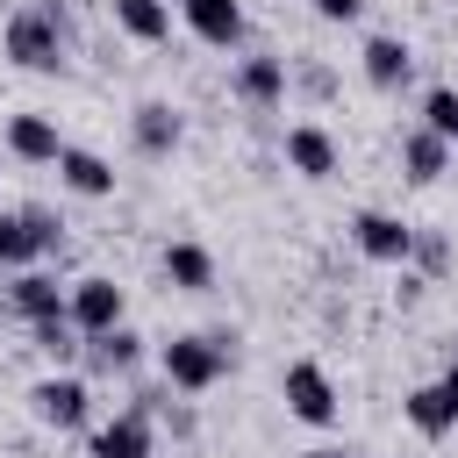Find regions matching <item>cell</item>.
I'll return each mask as SVG.
<instances>
[{"label":"cell","instance_id":"obj_1","mask_svg":"<svg viewBox=\"0 0 458 458\" xmlns=\"http://www.w3.org/2000/svg\"><path fill=\"white\" fill-rule=\"evenodd\" d=\"M0 50H7L21 72H64V14H57V7H21V14H7Z\"/></svg>","mask_w":458,"mask_h":458},{"label":"cell","instance_id":"obj_2","mask_svg":"<svg viewBox=\"0 0 458 458\" xmlns=\"http://www.w3.org/2000/svg\"><path fill=\"white\" fill-rule=\"evenodd\" d=\"M57 243H64V222L50 208H0V265L7 272H29Z\"/></svg>","mask_w":458,"mask_h":458},{"label":"cell","instance_id":"obj_3","mask_svg":"<svg viewBox=\"0 0 458 458\" xmlns=\"http://www.w3.org/2000/svg\"><path fill=\"white\" fill-rule=\"evenodd\" d=\"M157 365H165V379H172L179 394H208V386L229 372V344H222V336H172V344L157 351Z\"/></svg>","mask_w":458,"mask_h":458},{"label":"cell","instance_id":"obj_4","mask_svg":"<svg viewBox=\"0 0 458 458\" xmlns=\"http://www.w3.org/2000/svg\"><path fill=\"white\" fill-rule=\"evenodd\" d=\"M279 394H286V415H293V422H308V429H329V422H336V379H329L315 358H293V365L279 372Z\"/></svg>","mask_w":458,"mask_h":458},{"label":"cell","instance_id":"obj_5","mask_svg":"<svg viewBox=\"0 0 458 458\" xmlns=\"http://www.w3.org/2000/svg\"><path fill=\"white\" fill-rule=\"evenodd\" d=\"M64 315L79 336H100V329H122V286L107 272H86L72 293H64Z\"/></svg>","mask_w":458,"mask_h":458},{"label":"cell","instance_id":"obj_6","mask_svg":"<svg viewBox=\"0 0 458 458\" xmlns=\"http://www.w3.org/2000/svg\"><path fill=\"white\" fill-rule=\"evenodd\" d=\"M351 243H358L372 265H408V250H415V229H408L401 215L358 208V215H351Z\"/></svg>","mask_w":458,"mask_h":458},{"label":"cell","instance_id":"obj_7","mask_svg":"<svg viewBox=\"0 0 458 458\" xmlns=\"http://www.w3.org/2000/svg\"><path fill=\"white\" fill-rule=\"evenodd\" d=\"M36 415L50 422V429H79L86 415H93V394H86V379H72V372H50V379H36Z\"/></svg>","mask_w":458,"mask_h":458},{"label":"cell","instance_id":"obj_8","mask_svg":"<svg viewBox=\"0 0 458 458\" xmlns=\"http://www.w3.org/2000/svg\"><path fill=\"white\" fill-rule=\"evenodd\" d=\"M7 308H14L29 329H36V322H64V286H57L50 272H36V265H29V272H14V286H7Z\"/></svg>","mask_w":458,"mask_h":458},{"label":"cell","instance_id":"obj_9","mask_svg":"<svg viewBox=\"0 0 458 458\" xmlns=\"http://www.w3.org/2000/svg\"><path fill=\"white\" fill-rule=\"evenodd\" d=\"M129 136H136V150H143V157H172V150H179V136H186V122H179V107H165V100H136Z\"/></svg>","mask_w":458,"mask_h":458},{"label":"cell","instance_id":"obj_10","mask_svg":"<svg viewBox=\"0 0 458 458\" xmlns=\"http://www.w3.org/2000/svg\"><path fill=\"white\" fill-rule=\"evenodd\" d=\"M57 179H64L79 200H107V193H114V165H107L100 150H79V143L57 150Z\"/></svg>","mask_w":458,"mask_h":458},{"label":"cell","instance_id":"obj_11","mask_svg":"<svg viewBox=\"0 0 458 458\" xmlns=\"http://www.w3.org/2000/svg\"><path fill=\"white\" fill-rule=\"evenodd\" d=\"M286 165H293L301 179H329V172H336V136L315 129V122H293V129H286Z\"/></svg>","mask_w":458,"mask_h":458},{"label":"cell","instance_id":"obj_12","mask_svg":"<svg viewBox=\"0 0 458 458\" xmlns=\"http://www.w3.org/2000/svg\"><path fill=\"white\" fill-rule=\"evenodd\" d=\"M93 458H150V401H136L129 415H114L93 437Z\"/></svg>","mask_w":458,"mask_h":458},{"label":"cell","instance_id":"obj_13","mask_svg":"<svg viewBox=\"0 0 458 458\" xmlns=\"http://www.w3.org/2000/svg\"><path fill=\"white\" fill-rule=\"evenodd\" d=\"M7 150H14L21 165H57L64 136H57L50 114H14V122H7Z\"/></svg>","mask_w":458,"mask_h":458},{"label":"cell","instance_id":"obj_14","mask_svg":"<svg viewBox=\"0 0 458 458\" xmlns=\"http://www.w3.org/2000/svg\"><path fill=\"white\" fill-rule=\"evenodd\" d=\"M186 21H193V36L215 43V50L243 43V7H236V0H186Z\"/></svg>","mask_w":458,"mask_h":458},{"label":"cell","instance_id":"obj_15","mask_svg":"<svg viewBox=\"0 0 458 458\" xmlns=\"http://www.w3.org/2000/svg\"><path fill=\"white\" fill-rule=\"evenodd\" d=\"M408 72H415V50H408L401 36H372V43H365V79H372L379 93L408 86Z\"/></svg>","mask_w":458,"mask_h":458},{"label":"cell","instance_id":"obj_16","mask_svg":"<svg viewBox=\"0 0 458 458\" xmlns=\"http://www.w3.org/2000/svg\"><path fill=\"white\" fill-rule=\"evenodd\" d=\"M236 93L250 107H279L286 100V57H243L236 64Z\"/></svg>","mask_w":458,"mask_h":458},{"label":"cell","instance_id":"obj_17","mask_svg":"<svg viewBox=\"0 0 458 458\" xmlns=\"http://www.w3.org/2000/svg\"><path fill=\"white\" fill-rule=\"evenodd\" d=\"M401 165H408V179H415V186H437V179L451 172V143H444V136H429V129H415V136L401 143Z\"/></svg>","mask_w":458,"mask_h":458},{"label":"cell","instance_id":"obj_18","mask_svg":"<svg viewBox=\"0 0 458 458\" xmlns=\"http://www.w3.org/2000/svg\"><path fill=\"white\" fill-rule=\"evenodd\" d=\"M165 279H172L179 293H208V286H215V258H208L200 243H172V250H165Z\"/></svg>","mask_w":458,"mask_h":458},{"label":"cell","instance_id":"obj_19","mask_svg":"<svg viewBox=\"0 0 458 458\" xmlns=\"http://www.w3.org/2000/svg\"><path fill=\"white\" fill-rule=\"evenodd\" d=\"M86 358H93V372H136L143 336L136 329H100V336H86Z\"/></svg>","mask_w":458,"mask_h":458},{"label":"cell","instance_id":"obj_20","mask_svg":"<svg viewBox=\"0 0 458 458\" xmlns=\"http://www.w3.org/2000/svg\"><path fill=\"white\" fill-rule=\"evenodd\" d=\"M114 21H122L136 43H165V36H172V7H165V0H114Z\"/></svg>","mask_w":458,"mask_h":458},{"label":"cell","instance_id":"obj_21","mask_svg":"<svg viewBox=\"0 0 458 458\" xmlns=\"http://www.w3.org/2000/svg\"><path fill=\"white\" fill-rule=\"evenodd\" d=\"M408 422H415V437H444L458 415H451L444 386H415V394H408Z\"/></svg>","mask_w":458,"mask_h":458},{"label":"cell","instance_id":"obj_22","mask_svg":"<svg viewBox=\"0 0 458 458\" xmlns=\"http://www.w3.org/2000/svg\"><path fill=\"white\" fill-rule=\"evenodd\" d=\"M422 129L444 136V143H458V86H429L422 93Z\"/></svg>","mask_w":458,"mask_h":458},{"label":"cell","instance_id":"obj_23","mask_svg":"<svg viewBox=\"0 0 458 458\" xmlns=\"http://www.w3.org/2000/svg\"><path fill=\"white\" fill-rule=\"evenodd\" d=\"M36 351H50V358H79L86 344H79V329H72V315H64V322H36Z\"/></svg>","mask_w":458,"mask_h":458},{"label":"cell","instance_id":"obj_24","mask_svg":"<svg viewBox=\"0 0 458 458\" xmlns=\"http://www.w3.org/2000/svg\"><path fill=\"white\" fill-rule=\"evenodd\" d=\"M408 258H422V272H444V265H451V243H444V236H415Z\"/></svg>","mask_w":458,"mask_h":458},{"label":"cell","instance_id":"obj_25","mask_svg":"<svg viewBox=\"0 0 458 458\" xmlns=\"http://www.w3.org/2000/svg\"><path fill=\"white\" fill-rule=\"evenodd\" d=\"M308 7H315L322 21H358V14H365V0H308Z\"/></svg>","mask_w":458,"mask_h":458},{"label":"cell","instance_id":"obj_26","mask_svg":"<svg viewBox=\"0 0 458 458\" xmlns=\"http://www.w3.org/2000/svg\"><path fill=\"white\" fill-rule=\"evenodd\" d=\"M437 386H444V401H451V415H458V365H451V372H444Z\"/></svg>","mask_w":458,"mask_h":458},{"label":"cell","instance_id":"obj_27","mask_svg":"<svg viewBox=\"0 0 458 458\" xmlns=\"http://www.w3.org/2000/svg\"><path fill=\"white\" fill-rule=\"evenodd\" d=\"M301 458H358V451H344V444H315V451H301Z\"/></svg>","mask_w":458,"mask_h":458},{"label":"cell","instance_id":"obj_28","mask_svg":"<svg viewBox=\"0 0 458 458\" xmlns=\"http://www.w3.org/2000/svg\"><path fill=\"white\" fill-rule=\"evenodd\" d=\"M165 7H172V0H165ZM179 7H186V0H179Z\"/></svg>","mask_w":458,"mask_h":458}]
</instances>
